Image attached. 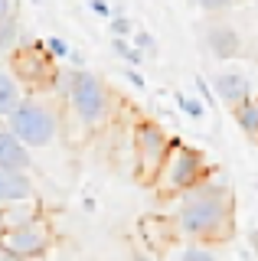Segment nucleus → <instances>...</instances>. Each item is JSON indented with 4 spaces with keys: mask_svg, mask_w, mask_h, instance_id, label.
I'll return each mask as SVG.
<instances>
[{
    "mask_svg": "<svg viewBox=\"0 0 258 261\" xmlns=\"http://www.w3.org/2000/svg\"><path fill=\"white\" fill-rule=\"evenodd\" d=\"M232 186L222 179H199L193 190L180 193L176 202V232L187 242H222L232 235Z\"/></svg>",
    "mask_w": 258,
    "mask_h": 261,
    "instance_id": "nucleus-1",
    "label": "nucleus"
},
{
    "mask_svg": "<svg viewBox=\"0 0 258 261\" xmlns=\"http://www.w3.org/2000/svg\"><path fill=\"white\" fill-rule=\"evenodd\" d=\"M7 130H10L27 150H39V147H53L59 141V114H56L46 101H23L7 114Z\"/></svg>",
    "mask_w": 258,
    "mask_h": 261,
    "instance_id": "nucleus-2",
    "label": "nucleus"
},
{
    "mask_svg": "<svg viewBox=\"0 0 258 261\" xmlns=\"http://www.w3.org/2000/svg\"><path fill=\"white\" fill-rule=\"evenodd\" d=\"M199 179H206L203 153L193 150V147H187V144H180V141H170L167 157H164V163H160V170L154 176L157 193L160 196H180V193L193 190Z\"/></svg>",
    "mask_w": 258,
    "mask_h": 261,
    "instance_id": "nucleus-3",
    "label": "nucleus"
},
{
    "mask_svg": "<svg viewBox=\"0 0 258 261\" xmlns=\"http://www.w3.org/2000/svg\"><path fill=\"white\" fill-rule=\"evenodd\" d=\"M66 101H69V111L75 114V121L82 127H98V124L108 121L111 92L98 75H92V72H85V69L79 72V79H75V85H72V92L66 95Z\"/></svg>",
    "mask_w": 258,
    "mask_h": 261,
    "instance_id": "nucleus-4",
    "label": "nucleus"
},
{
    "mask_svg": "<svg viewBox=\"0 0 258 261\" xmlns=\"http://www.w3.org/2000/svg\"><path fill=\"white\" fill-rule=\"evenodd\" d=\"M167 147H170V137H167V130L154 124V121H144L138 127V134H134V150H138V176L144 183H154L160 163L167 157Z\"/></svg>",
    "mask_w": 258,
    "mask_h": 261,
    "instance_id": "nucleus-5",
    "label": "nucleus"
},
{
    "mask_svg": "<svg viewBox=\"0 0 258 261\" xmlns=\"http://www.w3.org/2000/svg\"><path fill=\"white\" fill-rule=\"evenodd\" d=\"M49 225L43 222V219H33V222L27 225H17V228H7L4 235H0V248L7 251L10 258H36L43 255L46 248H49Z\"/></svg>",
    "mask_w": 258,
    "mask_h": 261,
    "instance_id": "nucleus-6",
    "label": "nucleus"
},
{
    "mask_svg": "<svg viewBox=\"0 0 258 261\" xmlns=\"http://www.w3.org/2000/svg\"><path fill=\"white\" fill-rule=\"evenodd\" d=\"M213 95L219 98L225 108H239L242 101L255 98L252 82L242 75V72H232V69H222V72H216V75H213Z\"/></svg>",
    "mask_w": 258,
    "mask_h": 261,
    "instance_id": "nucleus-7",
    "label": "nucleus"
},
{
    "mask_svg": "<svg viewBox=\"0 0 258 261\" xmlns=\"http://www.w3.org/2000/svg\"><path fill=\"white\" fill-rule=\"evenodd\" d=\"M206 49L216 56V59H236L242 53V36L232 23L216 20L206 27Z\"/></svg>",
    "mask_w": 258,
    "mask_h": 261,
    "instance_id": "nucleus-8",
    "label": "nucleus"
},
{
    "mask_svg": "<svg viewBox=\"0 0 258 261\" xmlns=\"http://www.w3.org/2000/svg\"><path fill=\"white\" fill-rule=\"evenodd\" d=\"M36 186L30 173H17V170L0 167V206H13V202H33Z\"/></svg>",
    "mask_w": 258,
    "mask_h": 261,
    "instance_id": "nucleus-9",
    "label": "nucleus"
},
{
    "mask_svg": "<svg viewBox=\"0 0 258 261\" xmlns=\"http://www.w3.org/2000/svg\"><path fill=\"white\" fill-rule=\"evenodd\" d=\"M0 167L17 170V173H30V167H33V153H30L7 127H0Z\"/></svg>",
    "mask_w": 258,
    "mask_h": 261,
    "instance_id": "nucleus-10",
    "label": "nucleus"
},
{
    "mask_svg": "<svg viewBox=\"0 0 258 261\" xmlns=\"http://www.w3.org/2000/svg\"><path fill=\"white\" fill-rule=\"evenodd\" d=\"M23 98H27V95H23L20 79L13 75L7 65H0V121H7V114L17 108Z\"/></svg>",
    "mask_w": 258,
    "mask_h": 261,
    "instance_id": "nucleus-11",
    "label": "nucleus"
},
{
    "mask_svg": "<svg viewBox=\"0 0 258 261\" xmlns=\"http://www.w3.org/2000/svg\"><path fill=\"white\" fill-rule=\"evenodd\" d=\"M20 46H23V23L17 16H10L0 23V59H10Z\"/></svg>",
    "mask_w": 258,
    "mask_h": 261,
    "instance_id": "nucleus-12",
    "label": "nucleus"
},
{
    "mask_svg": "<svg viewBox=\"0 0 258 261\" xmlns=\"http://www.w3.org/2000/svg\"><path fill=\"white\" fill-rule=\"evenodd\" d=\"M167 261H219L216 251L209 245H199V242H183V245H173L167 251Z\"/></svg>",
    "mask_w": 258,
    "mask_h": 261,
    "instance_id": "nucleus-13",
    "label": "nucleus"
},
{
    "mask_svg": "<svg viewBox=\"0 0 258 261\" xmlns=\"http://www.w3.org/2000/svg\"><path fill=\"white\" fill-rule=\"evenodd\" d=\"M236 114L242 134L248 137V141H258V98H248V101H242L239 108H232Z\"/></svg>",
    "mask_w": 258,
    "mask_h": 261,
    "instance_id": "nucleus-14",
    "label": "nucleus"
},
{
    "mask_svg": "<svg viewBox=\"0 0 258 261\" xmlns=\"http://www.w3.org/2000/svg\"><path fill=\"white\" fill-rule=\"evenodd\" d=\"M33 219H39L33 202H13V206L0 209V225H4V232L7 228H17V225H27V222H33Z\"/></svg>",
    "mask_w": 258,
    "mask_h": 261,
    "instance_id": "nucleus-15",
    "label": "nucleus"
},
{
    "mask_svg": "<svg viewBox=\"0 0 258 261\" xmlns=\"http://www.w3.org/2000/svg\"><path fill=\"white\" fill-rule=\"evenodd\" d=\"M75 79H79V69H59V72H53V92L56 95H62L66 98L72 92V85H75Z\"/></svg>",
    "mask_w": 258,
    "mask_h": 261,
    "instance_id": "nucleus-16",
    "label": "nucleus"
},
{
    "mask_svg": "<svg viewBox=\"0 0 258 261\" xmlns=\"http://www.w3.org/2000/svg\"><path fill=\"white\" fill-rule=\"evenodd\" d=\"M43 53L49 56V59H69L72 46H69L62 36H46V39H43Z\"/></svg>",
    "mask_w": 258,
    "mask_h": 261,
    "instance_id": "nucleus-17",
    "label": "nucleus"
},
{
    "mask_svg": "<svg viewBox=\"0 0 258 261\" xmlns=\"http://www.w3.org/2000/svg\"><path fill=\"white\" fill-rule=\"evenodd\" d=\"M115 56H118V59H124L127 65H131V69L144 65V56H141L131 43H127V39H115Z\"/></svg>",
    "mask_w": 258,
    "mask_h": 261,
    "instance_id": "nucleus-18",
    "label": "nucleus"
},
{
    "mask_svg": "<svg viewBox=\"0 0 258 261\" xmlns=\"http://www.w3.org/2000/svg\"><path fill=\"white\" fill-rule=\"evenodd\" d=\"M176 105L183 108V114H190V118H196V121H203V118H206V105H203V101H196V98L176 95Z\"/></svg>",
    "mask_w": 258,
    "mask_h": 261,
    "instance_id": "nucleus-19",
    "label": "nucleus"
},
{
    "mask_svg": "<svg viewBox=\"0 0 258 261\" xmlns=\"http://www.w3.org/2000/svg\"><path fill=\"white\" fill-rule=\"evenodd\" d=\"M134 49L147 59V56H157V39L150 36V33H144V30H138L134 33Z\"/></svg>",
    "mask_w": 258,
    "mask_h": 261,
    "instance_id": "nucleus-20",
    "label": "nucleus"
},
{
    "mask_svg": "<svg viewBox=\"0 0 258 261\" xmlns=\"http://www.w3.org/2000/svg\"><path fill=\"white\" fill-rule=\"evenodd\" d=\"M131 20L127 16H111V33H115V39H124V36H131Z\"/></svg>",
    "mask_w": 258,
    "mask_h": 261,
    "instance_id": "nucleus-21",
    "label": "nucleus"
},
{
    "mask_svg": "<svg viewBox=\"0 0 258 261\" xmlns=\"http://www.w3.org/2000/svg\"><path fill=\"white\" fill-rule=\"evenodd\" d=\"M196 7L203 13H222V10H229V7H232V0H196Z\"/></svg>",
    "mask_w": 258,
    "mask_h": 261,
    "instance_id": "nucleus-22",
    "label": "nucleus"
},
{
    "mask_svg": "<svg viewBox=\"0 0 258 261\" xmlns=\"http://www.w3.org/2000/svg\"><path fill=\"white\" fill-rule=\"evenodd\" d=\"M92 13H98V16H111V7H108V0H92Z\"/></svg>",
    "mask_w": 258,
    "mask_h": 261,
    "instance_id": "nucleus-23",
    "label": "nucleus"
},
{
    "mask_svg": "<svg viewBox=\"0 0 258 261\" xmlns=\"http://www.w3.org/2000/svg\"><path fill=\"white\" fill-rule=\"evenodd\" d=\"M124 79H127V82H131V85H134V88H144V75H141V72H138V69H124Z\"/></svg>",
    "mask_w": 258,
    "mask_h": 261,
    "instance_id": "nucleus-24",
    "label": "nucleus"
},
{
    "mask_svg": "<svg viewBox=\"0 0 258 261\" xmlns=\"http://www.w3.org/2000/svg\"><path fill=\"white\" fill-rule=\"evenodd\" d=\"M10 16H17L13 13V0H0V23L10 20Z\"/></svg>",
    "mask_w": 258,
    "mask_h": 261,
    "instance_id": "nucleus-25",
    "label": "nucleus"
},
{
    "mask_svg": "<svg viewBox=\"0 0 258 261\" xmlns=\"http://www.w3.org/2000/svg\"><path fill=\"white\" fill-rule=\"evenodd\" d=\"M134 261H157V258L147 255V251H138V255H134Z\"/></svg>",
    "mask_w": 258,
    "mask_h": 261,
    "instance_id": "nucleus-26",
    "label": "nucleus"
},
{
    "mask_svg": "<svg viewBox=\"0 0 258 261\" xmlns=\"http://www.w3.org/2000/svg\"><path fill=\"white\" fill-rule=\"evenodd\" d=\"M248 245H252V248L258 251V232H252V239H248Z\"/></svg>",
    "mask_w": 258,
    "mask_h": 261,
    "instance_id": "nucleus-27",
    "label": "nucleus"
},
{
    "mask_svg": "<svg viewBox=\"0 0 258 261\" xmlns=\"http://www.w3.org/2000/svg\"><path fill=\"white\" fill-rule=\"evenodd\" d=\"M33 4H39V0H33Z\"/></svg>",
    "mask_w": 258,
    "mask_h": 261,
    "instance_id": "nucleus-28",
    "label": "nucleus"
}]
</instances>
